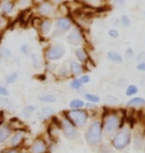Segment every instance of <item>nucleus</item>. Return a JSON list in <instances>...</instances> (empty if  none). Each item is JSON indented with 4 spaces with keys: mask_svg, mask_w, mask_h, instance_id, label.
<instances>
[{
    "mask_svg": "<svg viewBox=\"0 0 145 153\" xmlns=\"http://www.w3.org/2000/svg\"><path fill=\"white\" fill-rule=\"evenodd\" d=\"M86 140L88 141L89 145H97L100 143L101 138H103V134H101V127L100 123L98 121H94L89 125L88 129L86 132Z\"/></svg>",
    "mask_w": 145,
    "mask_h": 153,
    "instance_id": "f257e3e1",
    "label": "nucleus"
},
{
    "mask_svg": "<svg viewBox=\"0 0 145 153\" xmlns=\"http://www.w3.org/2000/svg\"><path fill=\"white\" fill-rule=\"evenodd\" d=\"M131 139V131L129 128L124 127L116 134L112 140V144L116 149H122L129 144Z\"/></svg>",
    "mask_w": 145,
    "mask_h": 153,
    "instance_id": "f03ea898",
    "label": "nucleus"
},
{
    "mask_svg": "<svg viewBox=\"0 0 145 153\" xmlns=\"http://www.w3.org/2000/svg\"><path fill=\"white\" fill-rule=\"evenodd\" d=\"M119 126V118L116 114H110L106 118L104 121V131L107 135L112 134L117 130Z\"/></svg>",
    "mask_w": 145,
    "mask_h": 153,
    "instance_id": "7ed1b4c3",
    "label": "nucleus"
},
{
    "mask_svg": "<svg viewBox=\"0 0 145 153\" xmlns=\"http://www.w3.org/2000/svg\"><path fill=\"white\" fill-rule=\"evenodd\" d=\"M68 114H69V117L71 120H72V122L76 125L83 126V125H85V123L87 122L88 114L86 111L75 109V111H70Z\"/></svg>",
    "mask_w": 145,
    "mask_h": 153,
    "instance_id": "20e7f679",
    "label": "nucleus"
},
{
    "mask_svg": "<svg viewBox=\"0 0 145 153\" xmlns=\"http://www.w3.org/2000/svg\"><path fill=\"white\" fill-rule=\"evenodd\" d=\"M65 54V48L64 46L60 44L52 46L51 48H49V50L46 52V58L50 61H55L61 59Z\"/></svg>",
    "mask_w": 145,
    "mask_h": 153,
    "instance_id": "39448f33",
    "label": "nucleus"
},
{
    "mask_svg": "<svg viewBox=\"0 0 145 153\" xmlns=\"http://www.w3.org/2000/svg\"><path fill=\"white\" fill-rule=\"evenodd\" d=\"M62 127H63L65 135H66L69 139H74L78 136V131H77L75 126H74L70 121L64 120L62 122Z\"/></svg>",
    "mask_w": 145,
    "mask_h": 153,
    "instance_id": "423d86ee",
    "label": "nucleus"
},
{
    "mask_svg": "<svg viewBox=\"0 0 145 153\" xmlns=\"http://www.w3.org/2000/svg\"><path fill=\"white\" fill-rule=\"evenodd\" d=\"M67 41L69 42V44H71V45H79V44H81V42H82V34H81V32H80L77 28L73 29L72 31H71L70 34L68 35Z\"/></svg>",
    "mask_w": 145,
    "mask_h": 153,
    "instance_id": "0eeeda50",
    "label": "nucleus"
},
{
    "mask_svg": "<svg viewBox=\"0 0 145 153\" xmlns=\"http://www.w3.org/2000/svg\"><path fill=\"white\" fill-rule=\"evenodd\" d=\"M47 145L42 139H37L31 146V153H45Z\"/></svg>",
    "mask_w": 145,
    "mask_h": 153,
    "instance_id": "6e6552de",
    "label": "nucleus"
},
{
    "mask_svg": "<svg viewBox=\"0 0 145 153\" xmlns=\"http://www.w3.org/2000/svg\"><path fill=\"white\" fill-rule=\"evenodd\" d=\"M56 28L61 32H66L71 28V21L68 18H60L56 23Z\"/></svg>",
    "mask_w": 145,
    "mask_h": 153,
    "instance_id": "1a4fd4ad",
    "label": "nucleus"
},
{
    "mask_svg": "<svg viewBox=\"0 0 145 153\" xmlns=\"http://www.w3.org/2000/svg\"><path fill=\"white\" fill-rule=\"evenodd\" d=\"M39 12L42 15H50L53 13V6L50 3H42L39 7Z\"/></svg>",
    "mask_w": 145,
    "mask_h": 153,
    "instance_id": "9d476101",
    "label": "nucleus"
},
{
    "mask_svg": "<svg viewBox=\"0 0 145 153\" xmlns=\"http://www.w3.org/2000/svg\"><path fill=\"white\" fill-rule=\"evenodd\" d=\"M11 130L10 128L7 126H2L0 127V142H4L7 140V138L10 136Z\"/></svg>",
    "mask_w": 145,
    "mask_h": 153,
    "instance_id": "9b49d317",
    "label": "nucleus"
},
{
    "mask_svg": "<svg viewBox=\"0 0 145 153\" xmlns=\"http://www.w3.org/2000/svg\"><path fill=\"white\" fill-rule=\"evenodd\" d=\"M13 7H14V3L11 2V1H6L2 4L1 6V11L2 13L4 14H8L13 10Z\"/></svg>",
    "mask_w": 145,
    "mask_h": 153,
    "instance_id": "f8f14e48",
    "label": "nucleus"
},
{
    "mask_svg": "<svg viewBox=\"0 0 145 153\" xmlns=\"http://www.w3.org/2000/svg\"><path fill=\"white\" fill-rule=\"evenodd\" d=\"M22 139H23V133L22 132H16L11 139V142H10L11 146L19 145V143L22 141Z\"/></svg>",
    "mask_w": 145,
    "mask_h": 153,
    "instance_id": "ddd939ff",
    "label": "nucleus"
},
{
    "mask_svg": "<svg viewBox=\"0 0 145 153\" xmlns=\"http://www.w3.org/2000/svg\"><path fill=\"white\" fill-rule=\"evenodd\" d=\"M145 105V100L142 97H133L132 100H130L127 102V105L129 106H140V105Z\"/></svg>",
    "mask_w": 145,
    "mask_h": 153,
    "instance_id": "4468645a",
    "label": "nucleus"
},
{
    "mask_svg": "<svg viewBox=\"0 0 145 153\" xmlns=\"http://www.w3.org/2000/svg\"><path fill=\"white\" fill-rule=\"evenodd\" d=\"M107 57H109V59L110 61H112V62L115 63H121L122 62V57L120 56L118 53H116V52H109V54H107Z\"/></svg>",
    "mask_w": 145,
    "mask_h": 153,
    "instance_id": "2eb2a0df",
    "label": "nucleus"
},
{
    "mask_svg": "<svg viewBox=\"0 0 145 153\" xmlns=\"http://www.w3.org/2000/svg\"><path fill=\"white\" fill-rule=\"evenodd\" d=\"M71 71H72L73 74L80 75L83 72V68H82V66L79 65L78 63L72 62V63H71Z\"/></svg>",
    "mask_w": 145,
    "mask_h": 153,
    "instance_id": "dca6fc26",
    "label": "nucleus"
},
{
    "mask_svg": "<svg viewBox=\"0 0 145 153\" xmlns=\"http://www.w3.org/2000/svg\"><path fill=\"white\" fill-rule=\"evenodd\" d=\"M51 26H52V23L50 22L49 20H45L43 21L42 24H41V30L44 34H48L51 30Z\"/></svg>",
    "mask_w": 145,
    "mask_h": 153,
    "instance_id": "f3484780",
    "label": "nucleus"
},
{
    "mask_svg": "<svg viewBox=\"0 0 145 153\" xmlns=\"http://www.w3.org/2000/svg\"><path fill=\"white\" fill-rule=\"evenodd\" d=\"M82 106H84V102L81 100H73L72 102H70V108H73V109H77V108H82Z\"/></svg>",
    "mask_w": 145,
    "mask_h": 153,
    "instance_id": "a211bd4d",
    "label": "nucleus"
},
{
    "mask_svg": "<svg viewBox=\"0 0 145 153\" xmlns=\"http://www.w3.org/2000/svg\"><path fill=\"white\" fill-rule=\"evenodd\" d=\"M76 56L81 62H86L88 58L87 54H86V52L83 50V49H78V50L76 51Z\"/></svg>",
    "mask_w": 145,
    "mask_h": 153,
    "instance_id": "6ab92c4d",
    "label": "nucleus"
},
{
    "mask_svg": "<svg viewBox=\"0 0 145 153\" xmlns=\"http://www.w3.org/2000/svg\"><path fill=\"white\" fill-rule=\"evenodd\" d=\"M134 145L136 149H140L142 147V137L140 134H135V138H134Z\"/></svg>",
    "mask_w": 145,
    "mask_h": 153,
    "instance_id": "aec40b11",
    "label": "nucleus"
},
{
    "mask_svg": "<svg viewBox=\"0 0 145 153\" xmlns=\"http://www.w3.org/2000/svg\"><path fill=\"white\" fill-rule=\"evenodd\" d=\"M98 153H115V152H113L112 148L109 144H103L100 145V149H98Z\"/></svg>",
    "mask_w": 145,
    "mask_h": 153,
    "instance_id": "412c9836",
    "label": "nucleus"
},
{
    "mask_svg": "<svg viewBox=\"0 0 145 153\" xmlns=\"http://www.w3.org/2000/svg\"><path fill=\"white\" fill-rule=\"evenodd\" d=\"M40 100L47 102H56V97H55L54 94H46V96H43L40 97Z\"/></svg>",
    "mask_w": 145,
    "mask_h": 153,
    "instance_id": "4be33fe9",
    "label": "nucleus"
},
{
    "mask_svg": "<svg viewBox=\"0 0 145 153\" xmlns=\"http://www.w3.org/2000/svg\"><path fill=\"white\" fill-rule=\"evenodd\" d=\"M138 91V88L135 87L133 85H130L129 87L127 88V90H126V96L130 97V96H133Z\"/></svg>",
    "mask_w": 145,
    "mask_h": 153,
    "instance_id": "5701e85b",
    "label": "nucleus"
},
{
    "mask_svg": "<svg viewBox=\"0 0 145 153\" xmlns=\"http://www.w3.org/2000/svg\"><path fill=\"white\" fill-rule=\"evenodd\" d=\"M17 78H18L17 73H11V74H9L6 76V82H7L8 84H12V82H14L16 81Z\"/></svg>",
    "mask_w": 145,
    "mask_h": 153,
    "instance_id": "b1692460",
    "label": "nucleus"
},
{
    "mask_svg": "<svg viewBox=\"0 0 145 153\" xmlns=\"http://www.w3.org/2000/svg\"><path fill=\"white\" fill-rule=\"evenodd\" d=\"M53 108H44L41 112V117L42 118H47L49 115H51V114H53Z\"/></svg>",
    "mask_w": 145,
    "mask_h": 153,
    "instance_id": "393cba45",
    "label": "nucleus"
},
{
    "mask_svg": "<svg viewBox=\"0 0 145 153\" xmlns=\"http://www.w3.org/2000/svg\"><path fill=\"white\" fill-rule=\"evenodd\" d=\"M82 85H83V82H81V79H75L74 81H72V82H71V87L73 88H75V90L80 88L82 87Z\"/></svg>",
    "mask_w": 145,
    "mask_h": 153,
    "instance_id": "a878e982",
    "label": "nucleus"
},
{
    "mask_svg": "<svg viewBox=\"0 0 145 153\" xmlns=\"http://www.w3.org/2000/svg\"><path fill=\"white\" fill-rule=\"evenodd\" d=\"M86 99L88 100L89 102H100V100L97 96H95V94H86Z\"/></svg>",
    "mask_w": 145,
    "mask_h": 153,
    "instance_id": "bb28decb",
    "label": "nucleus"
},
{
    "mask_svg": "<svg viewBox=\"0 0 145 153\" xmlns=\"http://www.w3.org/2000/svg\"><path fill=\"white\" fill-rule=\"evenodd\" d=\"M10 105H11V102L9 100H7L6 97H0V106L8 108V106H10Z\"/></svg>",
    "mask_w": 145,
    "mask_h": 153,
    "instance_id": "cd10ccee",
    "label": "nucleus"
},
{
    "mask_svg": "<svg viewBox=\"0 0 145 153\" xmlns=\"http://www.w3.org/2000/svg\"><path fill=\"white\" fill-rule=\"evenodd\" d=\"M34 111H35V108H34V106L28 105V106H26V108H24L23 114H24V115H25V116H29Z\"/></svg>",
    "mask_w": 145,
    "mask_h": 153,
    "instance_id": "c85d7f7f",
    "label": "nucleus"
},
{
    "mask_svg": "<svg viewBox=\"0 0 145 153\" xmlns=\"http://www.w3.org/2000/svg\"><path fill=\"white\" fill-rule=\"evenodd\" d=\"M121 23L123 24V26L127 27L130 25V20H129V18L126 16V15H123L121 17Z\"/></svg>",
    "mask_w": 145,
    "mask_h": 153,
    "instance_id": "c756f323",
    "label": "nucleus"
},
{
    "mask_svg": "<svg viewBox=\"0 0 145 153\" xmlns=\"http://www.w3.org/2000/svg\"><path fill=\"white\" fill-rule=\"evenodd\" d=\"M109 34L110 37H112V38H117V37H118V31H117V30H115V29L109 30Z\"/></svg>",
    "mask_w": 145,
    "mask_h": 153,
    "instance_id": "7c9ffc66",
    "label": "nucleus"
},
{
    "mask_svg": "<svg viewBox=\"0 0 145 153\" xmlns=\"http://www.w3.org/2000/svg\"><path fill=\"white\" fill-rule=\"evenodd\" d=\"M1 56L3 58H7L10 56V51L8 50V49H2V51H1Z\"/></svg>",
    "mask_w": 145,
    "mask_h": 153,
    "instance_id": "2f4dec72",
    "label": "nucleus"
},
{
    "mask_svg": "<svg viewBox=\"0 0 145 153\" xmlns=\"http://www.w3.org/2000/svg\"><path fill=\"white\" fill-rule=\"evenodd\" d=\"M0 96H8V91L5 88L0 87Z\"/></svg>",
    "mask_w": 145,
    "mask_h": 153,
    "instance_id": "473e14b6",
    "label": "nucleus"
},
{
    "mask_svg": "<svg viewBox=\"0 0 145 153\" xmlns=\"http://www.w3.org/2000/svg\"><path fill=\"white\" fill-rule=\"evenodd\" d=\"M81 82H84V84H87V82H89V78H88V76H83L81 79Z\"/></svg>",
    "mask_w": 145,
    "mask_h": 153,
    "instance_id": "72a5a7b5",
    "label": "nucleus"
},
{
    "mask_svg": "<svg viewBox=\"0 0 145 153\" xmlns=\"http://www.w3.org/2000/svg\"><path fill=\"white\" fill-rule=\"evenodd\" d=\"M137 70L139 71H145V63H141L137 66Z\"/></svg>",
    "mask_w": 145,
    "mask_h": 153,
    "instance_id": "f704fd0d",
    "label": "nucleus"
},
{
    "mask_svg": "<svg viewBox=\"0 0 145 153\" xmlns=\"http://www.w3.org/2000/svg\"><path fill=\"white\" fill-rule=\"evenodd\" d=\"M21 49H22V52H23L24 54H27V52H28V46H27V45H23Z\"/></svg>",
    "mask_w": 145,
    "mask_h": 153,
    "instance_id": "c9c22d12",
    "label": "nucleus"
},
{
    "mask_svg": "<svg viewBox=\"0 0 145 153\" xmlns=\"http://www.w3.org/2000/svg\"><path fill=\"white\" fill-rule=\"evenodd\" d=\"M2 153H17V151L15 149H7V150L3 151Z\"/></svg>",
    "mask_w": 145,
    "mask_h": 153,
    "instance_id": "e433bc0d",
    "label": "nucleus"
},
{
    "mask_svg": "<svg viewBox=\"0 0 145 153\" xmlns=\"http://www.w3.org/2000/svg\"><path fill=\"white\" fill-rule=\"evenodd\" d=\"M126 55H127V56H129V55H130V56H133V53H132L131 49H128V50L126 51Z\"/></svg>",
    "mask_w": 145,
    "mask_h": 153,
    "instance_id": "4c0bfd02",
    "label": "nucleus"
}]
</instances>
